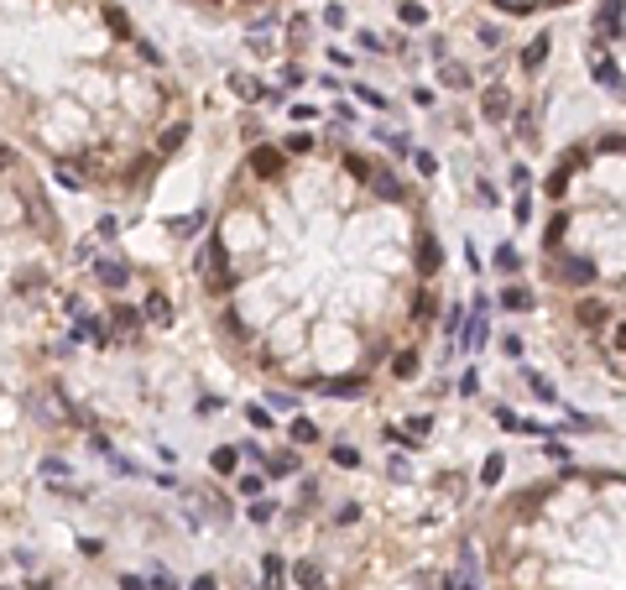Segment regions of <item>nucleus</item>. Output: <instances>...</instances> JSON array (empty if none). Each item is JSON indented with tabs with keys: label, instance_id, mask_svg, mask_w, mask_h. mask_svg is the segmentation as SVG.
Segmentation results:
<instances>
[{
	"label": "nucleus",
	"instance_id": "f8f14e48",
	"mask_svg": "<svg viewBox=\"0 0 626 590\" xmlns=\"http://www.w3.org/2000/svg\"><path fill=\"white\" fill-rule=\"evenodd\" d=\"M246 418H251V424H256V428H272V413H266V408H261V402H256V408H251Z\"/></svg>",
	"mask_w": 626,
	"mask_h": 590
},
{
	"label": "nucleus",
	"instance_id": "423d86ee",
	"mask_svg": "<svg viewBox=\"0 0 626 590\" xmlns=\"http://www.w3.org/2000/svg\"><path fill=\"white\" fill-rule=\"evenodd\" d=\"M501 308H511V314H517V308H532V293L527 287H507V293H501Z\"/></svg>",
	"mask_w": 626,
	"mask_h": 590
},
{
	"label": "nucleus",
	"instance_id": "f257e3e1",
	"mask_svg": "<svg viewBox=\"0 0 626 590\" xmlns=\"http://www.w3.org/2000/svg\"><path fill=\"white\" fill-rule=\"evenodd\" d=\"M0 136L130 199L188 136V99L115 0H0Z\"/></svg>",
	"mask_w": 626,
	"mask_h": 590
},
{
	"label": "nucleus",
	"instance_id": "9b49d317",
	"mask_svg": "<svg viewBox=\"0 0 626 590\" xmlns=\"http://www.w3.org/2000/svg\"><path fill=\"white\" fill-rule=\"evenodd\" d=\"M485 110H491V115H501V110H507V95H501V89H491V95H485Z\"/></svg>",
	"mask_w": 626,
	"mask_h": 590
},
{
	"label": "nucleus",
	"instance_id": "0eeeda50",
	"mask_svg": "<svg viewBox=\"0 0 626 590\" xmlns=\"http://www.w3.org/2000/svg\"><path fill=\"white\" fill-rule=\"evenodd\" d=\"M293 439L297 444H313V439H319V424H313V418H293Z\"/></svg>",
	"mask_w": 626,
	"mask_h": 590
},
{
	"label": "nucleus",
	"instance_id": "6e6552de",
	"mask_svg": "<svg viewBox=\"0 0 626 590\" xmlns=\"http://www.w3.org/2000/svg\"><path fill=\"white\" fill-rule=\"evenodd\" d=\"M235 460H240V449H214V470H219V475L235 470Z\"/></svg>",
	"mask_w": 626,
	"mask_h": 590
},
{
	"label": "nucleus",
	"instance_id": "20e7f679",
	"mask_svg": "<svg viewBox=\"0 0 626 590\" xmlns=\"http://www.w3.org/2000/svg\"><path fill=\"white\" fill-rule=\"evenodd\" d=\"M282 575H287V569H282V559H277V554L261 559V580H266V590H282Z\"/></svg>",
	"mask_w": 626,
	"mask_h": 590
},
{
	"label": "nucleus",
	"instance_id": "f03ea898",
	"mask_svg": "<svg viewBox=\"0 0 626 590\" xmlns=\"http://www.w3.org/2000/svg\"><path fill=\"white\" fill-rule=\"evenodd\" d=\"M68 251L52 193L42 189L32 157L0 136V324L37 308Z\"/></svg>",
	"mask_w": 626,
	"mask_h": 590
},
{
	"label": "nucleus",
	"instance_id": "ddd939ff",
	"mask_svg": "<svg viewBox=\"0 0 626 590\" xmlns=\"http://www.w3.org/2000/svg\"><path fill=\"white\" fill-rule=\"evenodd\" d=\"M272 512H277V502H256V507H251V517H256V522H266Z\"/></svg>",
	"mask_w": 626,
	"mask_h": 590
},
{
	"label": "nucleus",
	"instance_id": "7ed1b4c3",
	"mask_svg": "<svg viewBox=\"0 0 626 590\" xmlns=\"http://www.w3.org/2000/svg\"><path fill=\"white\" fill-rule=\"evenodd\" d=\"M11 444H16V424H11V392L0 381V481H6V460H11Z\"/></svg>",
	"mask_w": 626,
	"mask_h": 590
},
{
	"label": "nucleus",
	"instance_id": "39448f33",
	"mask_svg": "<svg viewBox=\"0 0 626 590\" xmlns=\"http://www.w3.org/2000/svg\"><path fill=\"white\" fill-rule=\"evenodd\" d=\"M261 470H266V475H293V470H297V455H266V460H261Z\"/></svg>",
	"mask_w": 626,
	"mask_h": 590
},
{
	"label": "nucleus",
	"instance_id": "9d476101",
	"mask_svg": "<svg viewBox=\"0 0 626 590\" xmlns=\"http://www.w3.org/2000/svg\"><path fill=\"white\" fill-rule=\"evenodd\" d=\"M517 261H522L517 246H501V251H496V267H501V272H517Z\"/></svg>",
	"mask_w": 626,
	"mask_h": 590
},
{
	"label": "nucleus",
	"instance_id": "1a4fd4ad",
	"mask_svg": "<svg viewBox=\"0 0 626 590\" xmlns=\"http://www.w3.org/2000/svg\"><path fill=\"white\" fill-rule=\"evenodd\" d=\"M297 585H303V590H319L324 580H319V569H313V564H297Z\"/></svg>",
	"mask_w": 626,
	"mask_h": 590
},
{
	"label": "nucleus",
	"instance_id": "4468645a",
	"mask_svg": "<svg viewBox=\"0 0 626 590\" xmlns=\"http://www.w3.org/2000/svg\"><path fill=\"white\" fill-rule=\"evenodd\" d=\"M188 590H214V575H199V580H193Z\"/></svg>",
	"mask_w": 626,
	"mask_h": 590
}]
</instances>
